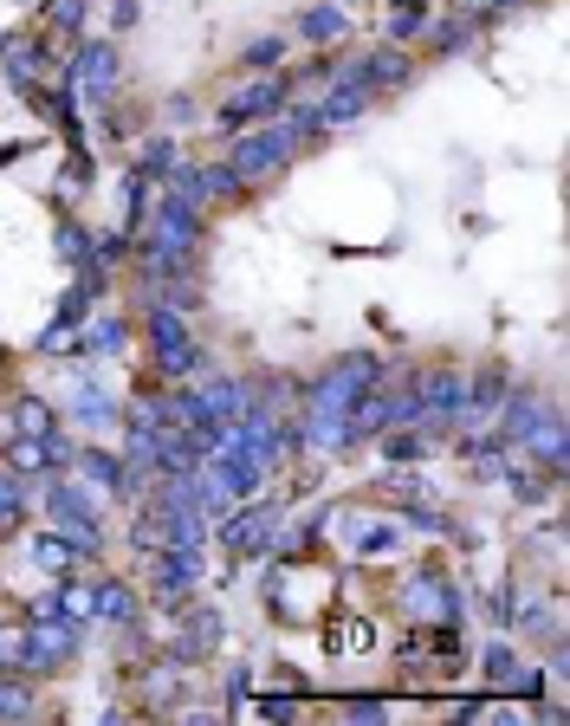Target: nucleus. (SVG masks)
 I'll return each instance as SVG.
<instances>
[{
  "label": "nucleus",
  "instance_id": "c9c22d12",
  "mask_svg": "<svg viewBox=\"0 0 570 726\" xmlns=\"http://www.w3.org/2000/svg\"><path fill=\"white\" fill-rule=\"evenodd\" d=\"M53 20H59L66 33H78V26H84V0H53Z\"/></svg>",
  "mask_w": 570,
  "mask_h": 726
},
{
  "label": "nucleus",
  "instance_id": "cd10ccee",
  "mask_svg": "<svg viewBox=\"0 0 570 726\" xmlns=\"http://www.w3.org/2000/svg\"><path fill=\"white\" fill-rule=\"evenodd\" d=\"M280 59H285V39H280V33H266V39H253V46L240 53V66H247V72H273Z\"/></svg>",
  "mask_w": 570,
  "mask_h": 726
},
{
  "label": "nucleus",
  "instance_id": "4be33fe9",
  "mask_svg": "<svg viewBox=\"0 0 570 726\" xmlns=\"http://www.w3.org/2000/svg\"><path fill=\"white\" fill-rule=\"evenodd\" d=\"M175 701H182V661L169 655L149 668V707H175Z\"/></svg>",
  "mask_w": 570,
  "mask_h": 726
},
{
  "label": "nucleus",
  "instance_id": "dca6fc26",
  "mask_svg": "<svg viewBox=\"0 0 570 726\" xmlns=\"http://www.w3.org/2000/svg\"><path fill=\"white\" fill-rule=\"evenodd\" d=\"M98 616H104V623H111V629H137L142 623V603H137V590H130V583H98Z\"/></svg>",
  "mask_w": 570,
  "mask_h": 726
},
{
  "label": "nucleus",
  "instance_id": "1a4fd4ad",
  "mask_svg": "<svg viewBox=\"0 0 570 726\" xmlns=\"http://www.w3.org/2000/svg\"><path fill=\"white\" fill-rule=\"evenodd\" d=\"M66 84H71V98H84V104H111V91H117V46H104V39L78 46V59H66Z\"/></svg>",
  "mask_w": 570,
  "mask_h": 726
},
{
  "label": "nucleus",
  "instance_id": "f03ea898",
  "mask_svg": "<svg viewBox=\"0 0 570 726\" xmlns=\"http://www.w3.org/2000/svg\"><path fill=\"white\" fill-rule=\"evenodd\" d=\"M71 649H78V623H71V616H39L33 629H20L13 668H20V674H53Z\"/></svg>",
  "mask_w": 570,
  "mask_h": 726
},
{
  "label": "nucleus",
  "instance_id": "20e7f679",
  "mask_svg": "<svg viewBox=\"0 0 570 726\" xmlns=\"http://www.w3.org/2000/svg\"><path fill=\"white\" fill-rule=\"evenodd\" d=\"M292 149H298V144L285 137V124L273 117V124H253V131L233 144V156H227V162H233V175H240V182H266V175L280 169Z\"/></svg>",
  "mask_w": 570,
  "mask_h": 726
},
{
  "label": "nucleus",
  "instance_id": "5701e85b",
  "mask_svg": "<svg viewBox=\"0 0 570 726\" xmlns=\"http://www.w3.org/2000/svg\"><path fill=\"white\" fill-rule=\"evenodd\" d=\"M13 429H20V435H53V429H59V416H53L39 396H20V402H13Z\"/></svg>",
  "mask_w": 570,
  "mask_h": 726
},
{
  "label": "nucleus",
  "instance_id": "9b49d317",
  "mask_svg": "<svg viewBox=\"0 0 570 726\" xmlns=\"http://www.w3.org/2000/svg\"><path fill=\"white\" fill-rule=\"evenodd\" d=\"M220 636H227V623H220V610H189V623H182V636L169 643V655L175 661H208L214 649H220Z\"/></svg>",
  "mask_w": 570,
  "mask_h": 726
},
{
  "label": "nucleus",
  "instance_id": "4468645a",
  "mask_svg": "<svg viewBox=\"0 0 570 726\" xmlns=\"http://www.w3.org/2000/svg\"><path fill=\"white\" fill-rule=\"evenodd\" d=\"M71 467L84 474V487H91V494H130V487H137V480H130V461H117V454H104V447L71 454Z\"/></svg>",
  "mask_w": 570,
  "mask_h": 726
},
{
  "label": "nucleus",
  "instance_id": "2eb2a0df",
  "mask_svg": "<svg viewBox=\"0 0 570 726\" xmlns=\"http://www.w3.org/2000/svg\"><path fill=\"white\" fill-rule=\"evenodd\" d=\"M409 72H415V59L402 53V46H383V53H369V59H356V66H344V78H356V84H409Z\"/></svg>",
  "mask_w": 570,
  "mask_h": 726
},
{
  "label": "nucleus",
  "instance_id": "c85d7f7f",
  "mask_svg": "<svg viewBox=\"0 0 570 726\" xmlns=\"http://www.w3.org/2000/svg\"><path fill=\"white\" fill-rule=\"evenodd\" d=\"M91 298H98V292L84 286V280H78V286H71L66 298H59V331H78V325H84V311H91Z\"/></svg>",
  "mask_w": 570,
  "mask_h": 726
},
{
  "label": "nucleus",
  "instance_id": "2f4dec72",
  "mask_svg": "<svg viewBox=\"0 0 570 726\" xmlns=\"http://www.w3.org/2000/svg\"><path fill=\"white\" fill-rule=\"evenodd\" d=\"M422 26H428V7H422V0H415V7H402V13L389 20V33H396V39H422Z\"/></svg>",
  "mask_w": 570,
  "mask_h": 726
},
{
  "label": "nucleus",
  "instance_id": "473e14b6",
  "mask_svg": "<svg viewBox=\"0 0 570 726\" xmlns=\"http://www.w3.org/2000/svg\"><path fill=\"white\" fill-rule=\"evenodd\" d=\"M84 344H91V351H117V344H124V325H117V318H98V325L84 331Z\"/></svg>",
  "mask_w": 570,
  "mask_h": 726
},
{
  "label": "nucleus",
  "instance_id": "bb28decb",
  "mask_svg": "<svg viewBox=\"0 0 570 726\" xmlns=\"http://www.w3.org/2000/svg\"><path fill=\"white\" fill-rule=\"evenodd\" d=\"M422 39L434 46V53H460V46L474 39V26H467V20H441V26L428 20V26H422Z\"/></svg>",
  "mask_w": 570,
  "mask_h": 726
},
{
  "label": "nucleus",
  "instance_id": "f3484780",
  "mask_svg": "<svg viewBox=\"0 0 570 726\" xmlns=\"http://www.w3.org/2000/svg\"><path fill=\"white\" fill-rule=\"evenodd\" d=\"M247 383H233V376H214L208 389H202V409H208V422H240V409H247Z\"/></svg>",
  "mask_w": 570,
  "mask_h": 726
},
{
  "label": "nucleus",
  "instance_id": "412c9836",
  "mask_svg": "<svg viewBox=\"0 0 570 726\" xmlns=\"http://www.w3.org/2000/svg\"><path fill=\"white\" fill-rule=\"evenodd\" d=\"M33 558H39L46 571H66V565H78V558H91V552H84L78 538H66V532H46V538L33 545Z\"/></svg>",
  "mask_w": 570,
  "mask_h": 726
},
{
  "label": "nucleus",
  "instance_id": "72a5a7b5",
  "mask_svg": "<svg viewBox=\"0 0 570 726\" xmlns=\"http://www.w3.org/2000/svg\"><path fill=\"white\" fill-rule=\"evenodd\" d=\"M356 552H363V558H383V552H396V532H389V525H376V532H356Z\"/></svg>",
  "mask_w": 570,
  "mask_h": 726
},
{
  "label": "nucleus",
  "instance_id": "9d476101",
  "mask_svg": "<svg viewBox=\"0 0 570 726\" xmlns=\"http://www.w3.org/2000/svg\"><path fill=\"white\" fill-rule=\"evenodd\" d=\"M499 441L505 447H525V441L538 435V422H545V402H538V389H505L499 396Z\"/></svg>",
  "mask_w": 570,
  "mask_h": 726
},
{
  "label": "nucleus",
  "instance_id": "7c9ffc66",
  "mask_svg": "<svg viewBox=\"0 0 570 726\" xmlns=\"http://www.w3.org/2000/svg\"><path fill=\"white\" fill-rule=\"evenodd\" d=\"M383 454H389V461H422V454H428V435H422V429H402V435L383 441Z\"/></svg>",
  "mask_w": 570,
  "mask_h": 726
},
{
  "label": "nucleus",
  "instance_id": "58836bf2",
  "mask_svg": "<svg viewBox=\"0 0 570 726\" xmlns=\"http://www.w3.org/2000/svg\"><path fill=\"white\" fill-rule=\"evenodd\" d=\"M487 7H525V0H487Z\"/></svg>",
  "mask_w": 570,
  "mask_h": 726
},
{
  "label": "nucleus",
  "instance_id": "6ab92c4d",
  "mask_svg": "<svg viewBox=\"0 0 570 726\" xmlns=\"http://www.w3.org/2000/svg\"><path fill=\"white\" fill-rule=\"evenodd\" d=\"M298 33H305L311 46H331V39L351 33V20H344L338 7H305V13H298Z\"/></svg>",
  "mask_w": 570,
  "mask_h": 726
},
{
  "label": "nucleus",
  "instance_id": "f257e3e1",
  "mask_svg": "<svg viewBox=\"0 0 570 726\" xmlns=\"http://www.w3.org/2000/svg\"><path fill=\"white\" fill-rule=\"evenodd\" d=\"M195 247H202V202H189V195L169 189L142 215V266L149 273H182Z\"/></svg>",
  "mask_w": 570,
  "mask_h": 726
},
{
  "label": "nucleus",
  "instance_id": "e433bc0d",
  "mask_svg": "<svg viewBox=\"0 0 570 726\" xmlns=\"http://www.w3.org/2000/svg\"><path fill=\"white\" fill-rule=\"evenodd\" d=\"M247 694H253V674H247V668H233V674H227V701H233V707H247Z\"/></svg>",
  "mask_w": 570,
  "mask_h": 726
},
{
  "label": "nucleus",
  "instance_id": "4c0bfd02",
  "mask_svg": "<svg viewBox=\"0 0 570 726\" xmlns=\"http://www.w3.org/2000/svg\"><path fill=\"white\" fill-rule=\"evenodd\" d=\"M292 707H298L292 694H266V701H260V714H266V721H292Z\"/></svg>",
  "mask_w": 570,
  "mask_h": 726
},
{
  "label": "nucleus",
  "instance_id": "0eeeda50",
  "mask_svg": "<svg viewBox=\"0 0 570 726\" xmlns=\"http://www.w3.org/2000/svg\"><path fill=\"white\" fill-rule=\"evenodd\" d=\"M195 583H202V552H182V545H162V552H156V565H149V597H156L169 616L189 603Z\"/></svg>",
  "mask_w": 570,
  "mask_h": 726
},
{
  "label": "nucleus",
  "instance_id": "c756f323",
  "mask_svg": "<svg viewBox=\"0 0 570 726\" xmlns=\"http://www.w3.org/2000/svg\"><path fill=\"white\" fill-rule=\"evenodd\" d=\"M240 189H247V182L233 175V162H208V169H202V195H240Z\"/></svg>",
  "mask_w": 570,
  "mask_h": 726
},
{
  "label": "nucleus",
  "instance_id": "aec40b11",
  "mask_svg": "<svg viewBox=\"0 0 570 726\" xmlns=\"http://www.w3.org/2000/svg\"><path fill=\"white\" fill-rule=\"evenodd\" d=\"M26 519V474H0V538H13Z\"/></svg>",
  "mask_w": 570,
  "mask_h": 726
},
{
  "label": "nucleus",
  "instance_id": "a878e982",
  "mask_svg": "<svg viewBox=\"0 0 570 726\" xmlns=\"http://www.w3.org/2000/svg\"><path fill=\"white\" fill-rule=\"evenodd\" d=\"M26 714H33V694H26V681L0 668V721H26Z\"/></svg>",
  "mask_w": 570,
  "mask_h": 726
},
{
  "label": "nucleus",
  "instance_id": "393cba45",
  "mask_svg": "<svg viewBox=\"0 0 570 726\" xmlns=\"http://www.w3.org/2000/svg\"><path fill=\"white\" fill-rule=\"evenodd\" d=\"M169 169H175V144H169V137L142 144V156H137V175H142V182H169Z\"/></svg>",
  "mask_w": 570,
  "mask_h": 726
},
{
  "label": "nucleus",
  "instance_id": "423d86ee",
  "mask_svg": "<svg viewBox=\"0 0 570 726\" xmlns=\"http://www.w3.org/2000/svg\"><path fill=\"white\" fill-rule=\"evenodd\" d=\"M220 545H233V552H247V558H260V552H273L280 545V507L273 500H253V507L240 512H220Z\"/></svg>",
  "mask_w": 570,
  "mask_h": 726
},
{
  "label": "nucleus",
  "instance_id": "a211bd4d",
  "mask_svg": "<svg viewBox=\"0 0 570 726\" xmlns=\"http://www.w3.org/2000/svg\"><path fill=\"white\" fill-rule=\"evenodd\" d=\"M71 416H78L84 429H111V422H117V402H111V396L84 376V383H78V396H71Z\"/></svg>",
  "mask_w": 570,
  "mask_h": 726
},
{
  "label": "nucleus",
  "instance_id": "f8f14e48",
  "mask_svg": "<svg viewBox=\"0 0 570 726\" xmlns=\"http://www.w3.org/2000/svg\"><path fill=\"white\" fill-rule=\"evenodd\" d=\"M402 597H409V610L422 616V629H428V623H460V597L441 583V571H422Z\"/></svg>",
  "mask_w": 570,
  "mask_h": 726
},
{
  "label": "nucleus",
  "instance_id": "7ed1b4c3",
  "mask_svg": "<svg viewBox=\"0 0 570 726\" xmlns=\"http://www.w3.org/2000/svg\"><path fill=\"white\" fill-rule=\"evenodd\" d=\"M149 344H156V358H162V376H175V383L195 376V370L208 363L202 358V344L189 338V325H182L175 305H156V311H149Z\"/></svg>",
  "mask_w": 570,
  "mask_h": 726
},
{
  "label": "nucleus",
  "instance_id": "ea45409f",
  "mask_svg": "<svg viewBox=\"0 0 570 726\" xmlns=\"http://www.w3.org/2000/svg\"><path fill=\"white\" fill-rule=\"evenodd\" d=\"M396 7H415V0H396Z\"/></svg>",
  "mask_w": 570,
  "mask_h": 726
},
{
  "label": "nucleus",
  "instance_id": "f704fd0d",
  "mask_svg": "<svg viewBox=\"0 0 570 726\" xmlns=\"http://www.w3.org/2000/svg\"><path fill=\"white\" fill-rule=\"evenodd\" d=\"M480 661H487V674H499V681L512 688V674H518V661H512V649H499V643H493V649L480 655Z\"/></svg>",
  "mask_w": 570,
  "mask_h": 726
},
{
  "label": "nucleus",
  "instance_id": "ddd939ff",
  "mask_svg": "<svg viewBox=\"0 0 570 726\" xmlns=\"http://www.w3.org/2000/svg\"><path fill=\"white\" fill-rule=\"evenodd\" d=\"M311 111H318V124H324V131H338V124H356V117L369 111V84H356V78L338 72V78H331V91H324Z\"/></svg>",
  "mask_w": 570,
  "mask_h": 726
},
{
  "label": "nucleus",
  "instance_id": "39448f33",
  "mask_svg": "<svg viewBox=\"0 0 570 726\" xmlns=\"http://www.w3.org/2000/svg\"><path fill=\"white\" fill-rule=\"evenodd\" d=\"M46 512H53V532H66V538H78L91 558H98V500L78 487V480H53V494H46Z\"/></svg>",
  "mask_w": 570,
  "mask_h": 726
},
{
  "label": "nucleus",
  "instance_id": "b1692460",
  "mask_svg": "<svg viewBox=\"0 0 570 726\" xmlns=\"http://www.w3.org/2000/svg\"><path fill=\"white\" fill-rule=\"evenodd\" d=\"M551 487H558V480H551V474H538V467H532V454H525V467H512V500H518V507H538Z\"/></svg>",
  "mask_w": 570,
  "mask_h": 726
},
{
  "label": "nucleus",
  "instance_id": "a19ab883",
  "mask_svg": "<svg viewBox=\"0 0 570 726\" xmlns=\"http://www.w3.org/2000/svg\"><path fill=\"white\" fill-rule=\"evenodd\" d=\"M0 668H7V661H0Z\"/></svg>",
  "mask_w": 570,
  "mask_h": 726
},
{
  "label": "nucleus",
  "instance_id": "6e6552de",
  "mask_svg": "<svg viewBox=\"0 0 570 726\" xmlns=\"http://www.w3.org/2000/svg\"><path fill=\"white\" fill-rule=\"evenodd\" d=\"M285 104H292V78H260V84H247V91H240V98H233V104H227V111H220L214 124H220V131L233 137V131L273 124V117L285 111Z\"/></svg>",
  "mask_w": 570,
  "mask_h": 726
}]
</instances>
